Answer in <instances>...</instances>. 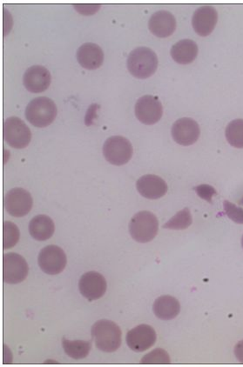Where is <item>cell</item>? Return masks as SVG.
Wrapping results in <instances>:
<instances>
[{"instance_id":"obj_2","label":"cell","mask_w":243,"mask_h":367,"mask_svg":"<svg viewBox=\"0 0 243 367\" xmlns=\"http://www.w3.org/2000/svg\"><path fill=\"white\" fill-rule=\"evenodd\" d=\"M91 335L96 342V348L105 352L117 351L121 346V330L116 323L101 319L91 329Z\"/></svg>"},{"instance_id":"obj_20","label":"cell","mask_w":243,"mask_h":367,"mask_svg":"<svg viewBox=\"0 0 243 367\" xmlns=\"http://www.w3.org/2000/svg\"><path fill=\"white\" fill-rule=\"evenodd\" d=\"M153 311L161 321H171L177 318L181 311L180 303L170 295L161 296L154 301Z\"/></svg>"},{"instance_id":"obj_19","label":"cell","mask_w":243,"mask_h":367,"mask_svg":"<svg viewBox=\"0 0 243 367\" xmlns=\"http://www.w3.org/2000/svg\"><path fill=\"white\" fill-rule=\"evenodd\" d=\"M171 56L180 65H188L195 62L198 55V46L194 40L182 39L171 48Z\"/></svg>"},{"instance_id":"obj_26","label":"cell","mask_w":243,"mask_h":367,"mask_svg":"<svg viewBox=\"0 0 243 367\" xmlns=\"http://www.w3.org/2000/svg\"><path fill=\"white\" fill-rule=\"evenodd\" d=\"M171 359L168 353L164 349L157 348L153 352L144 356L141 360V364H170Z\"/></svg>"},{"instance_id":"obj_25","label":"cell","mask_w":243,"mask_h":367,"mask_svg":"<svg viewBox=\"0 0 243 367\" xmlns=\"http://www.w3.org/2000/svg\"><path fill=\"white\" fill-rule=\"evenodd\" d=\"M18 227L11 221L5 222L3 225V247L10 249L15 247L19 240Z\"/></svg>"},{"instance_id":"obj_28","label":"cell","mask_w":243,"mask_h":367,"mask_svg":"<svg viewBox=\"0 0 243 367\" xmlns=\"http://www.w3.org/2000/svg\"><path fill=\"white\" fill-rule=\"evenodd\" d=\"M194 190L198 194L199 197L204 198V200L209 202V203H212V198L216 194L215 188L206 184L195 187Z\"/></svg>"},{"instance_id":"obj_21","label":"cell","mask_w":243,"mask_h":367,"mask_svg":"<svg viewBox=\"0 0 243 367\" xmlns=\"http://www.w3.org/2000/svg\"><path fill=\"white\" fill-rule=\"evenodd\" d=\"M55 232L52 218L46 215H38L33 218L29 223V232L35 240L46 241L49 240Z\"/></svg>"},{"instance_id":"obj_30","label":"cell","mask_w":243,"mask_h":367,"mask_svg":"<svg viewBox=\"0 0 243 367\" xmlns=\"http://www.w3.org/2000/svg\"><path fill=\"white\" fill-rule=\"evenodd\" d=\"M235 355L236 359H238V361L243 364V340L236 344L235 348Z\"/></svg>"},{"instance_id":"obj_23","label":"cell","mask_w":243,"mask_h":367,"mask_svg":"<svg viewBox=\"0 0 243 367\" xmlns=\"http://www.w3.org/2000/svg\"><path fill=\"white\" fill-rule=\"evenodd\" d=\"M226 139L233 147L242 149L243 148V120L231 121L226 128Z\"/></svg>"},{"instance_id":"obj_24","label":"cell","mask_w":243,"mask_h":367,"mask_svg":"<svg viewBox=\"0 0 243 367\" xmlns=\"http://www.w3.org/2000/svg\"><path fill=\"white\" fill-rule=\"evenodd\" d=\"M192 222H193V218H192L190 211L188 208H184L178 211L166 224H164L163 228L171 229V230H185L190 227Z\"/></svg>"},{"instance_id":"obj_3","label":"cell","mask_w":243,"mask_h":367,"mask_svg":"<svg viewBox=\"0 0 243 367\" xmlns=\"http://www.w3.org/2000/svg\"><path fill=\"white\" fill-rule=\"evenodd\" d=\"M57 106L52 100L39 97L27 104L26 117L33 126L44 128L50 126L56 119Z\"/></svg>"},{"instance_id":"obj_6","label":"cell","mask_w":243,"mask_h":367,"mask_svg":"<svg viewBox=\"0 0 243 367\" xmlns=\"http://www.w3.org/2000/svg\"><path fill=\"white\" fill-rule=\"evenodd\" d=\"M3 133L6 143L15 149H24L31 142V130L18 117H10L5 120Z\"/></svg>"},{"instance_id":"obj_32","label":"cell","mask_w":243,"mask_h":367,"mask_svg":"<svg viewBox=\"0 0 243 367\" xmlns=\"http://www.w3.org/2000/svg\"><path fill=\"white\" fill-rule=\"evenodd\" d=\"M242 247L243 248V236H242Z\"/></svg>"},{"instance_id":"obj_27","label":"cell","mask_w":243,"mask_h":367,"mask_svg":"<svg viewBox=\"0 0 243 367\" xmlns=\"http://www.w3.org/2000/svg\"><path fill=\"white\" fill-rule=\"evenodd\" d=\"M224 207L226 215L236 224L243 225V209L232 202L225 200Z\"/></svg>"},{"instance_id":"obj_13","label":"cell","mask_w":243,"mask_h":367,"mask_svg":"<svg viewBox=\"0 0 243 367\" xmlns=\"http://www.w3.org/2000/svg\"><path fill=\"white\" fill-rule=\"evenodd\" d=\"M79 288L83 297L90 301H97L106 294L107 281L99 272H89L80 278Z\"/></svg>"},{"instance_id":"obj_7","label":"cell","mask_w":243,"mask_h":367,"mask_svg":"<svg viewBox=\"0 0 243 367\" xmlns=\"http://www.w3.org/2000/svg\"><path fill=\"white\" fill-rule=\"evenodd\" d=\"M28 272V265L22 256L10 252L3 257V281L6 284L15 285L23 282Z\"/></svg>"},{"instance_id":"obj_17","label":"cell","mask_w":243,"mask_h":367,"mask_svg":"<svg viewBox=\"0 0 243 367\" xmlns=\"http://www.w3.org/2000/svg\"><path fill=\"white\" fill-rule=\"evenodd\" d=\"M148 28L158 38H168L173 35L177 29V19L170 12L159 11L151 16L148 21Z\"/></svg>"},{"instance_id":"obj_5","label":"cell","mask_w":243,"mask_h":367,"mask_svg":"<svg viewBox=\"0 0 243 367\" xmlns=\"http://www.w3.org/2000/svg\"><path fill=\"white\" fill-rule=\"evenodd\" d=\"M105 159L114 166H123L133 156V147L129 140L123 136L108 138L103 146Z\"/></svg>"},{"instance_id":"obj_18","label":"cell","mask_w":243,"mask_h":367,"mask_svg":"<svg viewBox=\"0 0 243 367\" xmlns=\"http://www.w3.org/2000/svg\"><path fill=\"white\" fill-rule=\"evenodd\" d=\"M76 58L80 65L87 70H96L102 66L104 53L94 43L83 44L77 50Z\"/></svg>"},{"instance_id":"obj_1","label":"cell","mask_w":243,"mask_h":367,"mask_svg":"<svg viewBox=\"0 0 243 367\" xmlns=\"http://www.w3.org/2000/svg\"><path fill=\"white\" fill-rule=\"evenodd\" d=\"M158 57L148 47H137L129 53L127 58V69L139 79H146L153 76L158 68Z\"/></svg>"},{"instance_id":"obj_29","label":"cell","mask_w":243,"mask_h":367,"mask_svg":"<svg viewBox=\"0 0 243 367\" xmlns=\"http://www.w3.org/2000/svg\"><path fill=\"white\" fill-rule=\"evenodd\" d=\"M100 4H77L73 5V8H75L76 11L80 15L89 16L93 15L94 13H96L99 11L100 8Z\"/></svg>"},{"instance_id":"obj_22","label":"cell","mask_w":243,"mask_h":367,"mask_svg":"<svg viewBox=\"0 0 243 367\" xmlns=\"http://www.w3.org/2000/svg\"><path fill=\"white\" fill-rule=\"evenodd\" d=\"M62 346L64 351L70 358L82 359L89 356L91 348H92V343L91 341H83V340L71 341V340L63 338Z\"/></svg>"},{"instance_id":"obj_16","label":"cell","mask_w":243,"mask_h":367,"mask_svg":"<svg viewBox=\"0 0 243 367\" xmlns=\"http://www.w3.org/2000/svg\"><path fill=\"white\" fill-rule=\"evenodd\" d=\"M138 191L148 200H158L163 197L168 191L166 181L157 175H144L138 180L136 183Z\"/></svg>"},{"instance_id":"obj_14","label":"cell","mask_w":243,"mask_h":367,"mask_svg":"<svg viewBox=\"0 0 243 367\" xmlns=\"http://www.w3.org/2000/svg\"><path fill=\"white\" fill-rule=\"evenodd\" d=\"M52 77L48 70L42 66H33L26 70L23 83L28 92L40 93L48 89Z\"/></svg>"},{"instance_id":"obj_15","label":"cell","mask_w":243,"mask_h":367,"mask_svg":"<svg viewBox=\"0 0 243 367\" xmlns=\"http://www.w3.org/2000/svg\"><path fill=\"white\" fill-rule=\"evenodd\" d=\"M218 21V13L212 6H202L195 11L192 19V26L199 36L210 35Z\"/></svg>"},{"instance_id":"obj_9","label":"cell","mask_w":243,"mask_h":367,"mask_svg":"<svg viewBox=\"0 0 243 367\" xmlns=\"http://www.w3.org/2000/svg\"><path fill=\"white\" fill-rule=\"evenodd\" d=\"M39 265L46 274L57 275L65 269L67 258L65 252L57 245H48L39 252Z\"/></svg>"},{"instance_id":"obj_8","label":"cell","mask_w":243,"mask_h":367,"mask_svg":"<svg viewBox=\"0 0 243 367\" xmlns=\"http://www.w3.org/2000/svg\"><path fill=\"white\" fill-rule=\"evenodd\" d=\"M4 203L6 211L11 216L21 218L31 211L33 201L28 191L17 187L6 194Z\"/></svg>"},{"instance_id":"obj_31","label":"cell","mask_w":243,"mask_h":367,"mask_svg":"<svg viewBox=\"0 0 243 367\" xmlns=\"http://www.w3.org/2000/svg\"><path fill=\"white\" fill-rule=\"evenodd\" d=\"M239 204L243 205V197L242 198V200L239 201Z\"/></svg>"},{"instance_id":"obj_10","label":"cell","mask_w":243,"mask_h":367,"mask_svg":"<svg viewBox=\"0 0 243 367\" xmlns=\"http://www.w3.org/2000/svg\"><path fill=\"white\" fill-rule=\"evenodd\" d=\"M163 114V107L157 97L145 95L135 104V115L140 122L151 126L159 122Z\"/></svg>"},{"instance_id":"obj_12","label":"cell","mask_w":243,"mask_h":367,"mask_svg":"<svg viewBox=\"0 0 243 367\" xmlns=\"http://www.w3.org/2000/svg\"><path fill=\"white\" fill-rule=\"evenodd\" d=\"M154 329L148 325H140L132 329L127 335V344L132 351L143 352L152 348L156 341Z\"/></svg>"},{"instance_id":"obj_4","label":"cell","mask_w":243,"mask_h":367,"mask_svg":"<svg viewBox=\"0 0 243 367\" xmlns=\"http://www.w3.org/2000/svg\"><path fill=\"white\" fill-rule=\"evenodd\" d=\"M159 222L150 211H143L134 215L130 221L129 232L132 238L139 243H147L158 234Z\"/></svg>"},{"instance_id":"obj_11","label":"cell","mask_w":243,"mask_h":367,"mask_svg":"<svg viewBox=\"0 0 243 367\" xmlns=\"http://www.w3.org/2000/svg\"><path fill=\"white\" fill-rule=\"evenodd\" d=\"M200 134V126L197 121L191 117H182L175 121L172 126V136L175 142L181 146H192L197 142Z\"/></svg>"}]
</instances>
